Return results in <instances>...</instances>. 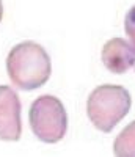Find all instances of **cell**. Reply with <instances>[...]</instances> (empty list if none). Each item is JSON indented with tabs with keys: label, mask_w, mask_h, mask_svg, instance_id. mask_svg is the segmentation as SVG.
<instances>
[{
	"label": "cell",
	"mask_w": 135,
	"mask_h": 157,
	"mask_svg": "<svg viewBox=\"0 0 135 157\" xmlns=\"http://www.w3.org/2000/svg\"><path fill=\"white\" fill-rule=\"evenodd\" d=\"M124 30L130 39V43L135 44V5L127 11V14L124 17Z\"/></svg>",
	"instance_id": "cell-7"
},
{
	"label": "cell",
	"mask_w": 135,
	"mask_h": 157,
	"mask_svg": "<svg viewBox=\"0 0 135 157\" xmlns=\"http://www.w3.org/2000/svg\"><path fill=\"white\" fill-rule=\"evenodd\" d=\"M102 63L113 74H124L135 66V44L124 38H112L102 47Z\"/></svg>",
	"instance_id": "cell-5"
},
{
	"label": "cell",
	"mask_w": 135,
	"mask_h": 157,
	"mask_svg": "<svg viewBox=\"0 0 135 157\" xmlns=\"http://www.w3.org/2000/svg\"><path fill=\"white\" fill-rule=\"evenodd\" d=\"M132 105L130 93L119 85H99L87 101V113L94 127L109 134L129 113Z\"/></svg>",
	"instance_id": "cell-2"
},
{
	"label": "cell",
	"mask_w": 135,
	"mask_h": 157,
	"mask_svg": "<svg viewBox=\"0 0 135 157\" xmlns=\"http://www.w3.org/2000/svg\"><path fill=\"white\" fill-rule=\"evenodd\" d=\"M2 19H3V3L0 0V22H2Z\"/></svg>",
	"instance_id": "cell-8"
},
{
	"label": "cell",
	"mask_w": 135,
	"mask_h": 157,
	"mask_svg": "<svg viewBox=\"0 0 135 157\" xmlns=\"http://www.w3.org/2000/svg\"><path fill=\"white\" fill-rule=\"evenodd\" d=\"M22 134L21 101L8 85H0V140L17 141Z\"/></svg>",
	"instance_id": "cell-4"
},
{
	"label": "cell",
	"mask_w": 135,
	"mask_h": 157,
	"mask_svg": "<svg viewBox=\"0 0 135 157\" xmlns=\"http://www.w3.org/2000/svg\"><path fill=\"white\" fill-rule=\"evenodd\" d=\"M6 71L17 88L30 91L43 86L52 74V63L46 49L35 41H22L10 50Z\"/></svg>",
	"instance_id": "cell-1"
},
{
	"label": "cell",
	"mask_w": 135,
	"mask_h": 157,
	"mask_svg": "<svg viewBox=\"0 0 135 157\" xmlns=\"http://www.w3.org/2000/svg\"><path fill=\"white\" fill-rule=\"evenodd\" d=\"M29 120L32 132L43 143H58L68 130V113L63 102L55 96H39L33 101Z\"/></svg>",
	"instance_id": "cell-3"
},
{
	"label": "cell",
	"mask_w": 135,
	"mask_h": 157,
	"mask_svg": "<svg viewBox=\"0 0 135 157\" xmlns=\"http://www.w3.org/2000/svg\"><path fill=\"white\" fill-rule=\"evenodd\" d=\"M113 152L118 157H135V121L127 124L116 137Z\"/></svg>",
	"instance_id": "cell-6"
}]
</instances>
